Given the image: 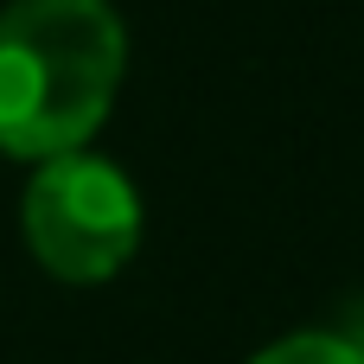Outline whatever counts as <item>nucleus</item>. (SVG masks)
<instances>
[{
	"label": "nucleus",
	"mask_w": 364,
	"mask_h": 364,
	"mask_svg": "<svg viewBox=\"0 0 364 364\" xmlns=\"http://www.w3.org/2000/svg\"><path fill=\"white\" fill-rule=\"evenodd\" d=\"M250 364H364V358L346 333H288V339L262 346Z\"/></svg>",
	"instance_id": "3"
},
{
	"label": "nucleus",
	"mask_w": 364,
	"mask_h": 364,
	"mask_svg": "<svg viewBox=\"0 0 364 364\" xmlns=\"http://www.w3.org/2000/svg\"><path fill=\"white\" fill-rule=\"evenodd\" d=\"M128 26L109 0H6L0 6V154H77L115 109Z\"/></svg>",
	"instance_id": "1"
},
{
	"label": "nucleus",
	"mask_w": 364,
	"mask_h": 364,
	"mask_svg": "<svg viewBox=\"0 0 364 364\" xmlns=\"http://www.w3.org/2000/svg\"><path fill=\"white\" fill-rule=\"evenodd\" d=\"M346 339L358 346V358H364V307H358V314H352V326H346Z\"/></svg>",
	"instance_id": "4"
},
{
	"label": "nucleus",
	"mask_w": 364,
	"mask_h": 364,
	"mask_svg": "<svg viewBox=\"0 0 364 364\" xmlns=\"http://www.w3.org/2000/svg\"><path fill=\"white\" fill-rule=\"evenodd\" d=\"M19 218H26V243H32L38 269L58 282H77V288L122 275V262L141 243V198H134L128 173L83 147L38 160Z\"/></svg>",
	"instance_id": "2"
}]
</instances>
